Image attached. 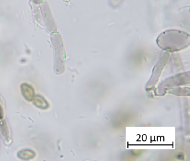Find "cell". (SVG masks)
<instances>
[{
  "mask_svg": "<svg viewBox=\"0 0 190 161\" xmlns=\"http://www.w3.org/2000/svg\"><path fill=\"white\" fill-rule=\"evenodd\" d=\"M187 35V34L183 32L180 31H175L171 30L167 31L163 33L159 39V42L162 41H167L168 43L163 44L160 46L164 48L171 49V50H176L181 49L182 47H185V45L189 43V39H182V40H176L181 37H184Z\"/></svg>",
  "mask_w": 190,
  "mask_h": 161,
  "instance_id": "1",
  "label": "cell"
}]
</instances>
